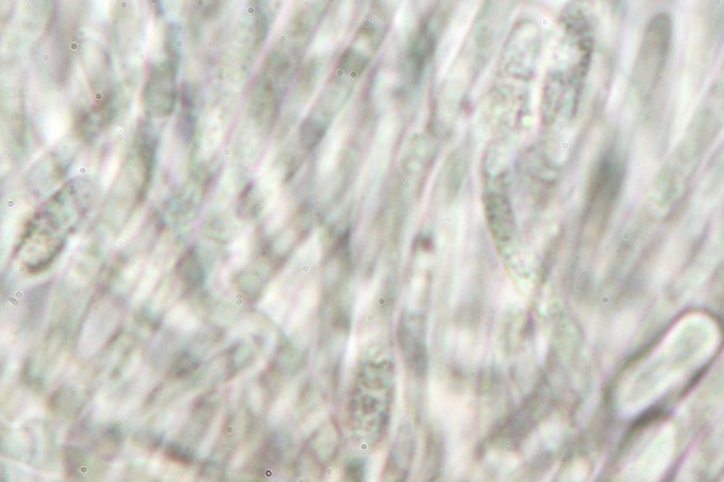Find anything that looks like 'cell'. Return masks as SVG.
<instances>
[{"label":"cell","mask_w":724,"mask_h":482,"mask_svg":"<svg viewBox=\"0 0 724 482\" xmlns=\"http://www.w3.org/2000/svg\"><path fill=\"white\" fill-rule=\"evenodd\" d=\"M392 368L387 364L367 365L361 371L353 395L355 431L378 439L385 431L392 397Z\"/></svg>","instance_id":"6da1fadb"},{"label":"cell","mask_w":724,"mask_h":482,"mask_svg":"<svg viewBox=\"0 0 724 482\" xmlns=\"http://www.w3.org/2000/svg\"><path fill=\"white\" fill-rule=\"evenodd\" d=\"M673 41V20L666 13H658L650 20L634 59L632 84L642 99H648L657 90Z\"/></svg>","instance_id":"7a4b0ae2"},{"label":"cell","mask_w":724,"mask_h":482,"mask_svg":"<svg viewBox=\"0 0 724 482\" xmlns=\"http://www.w3.org/2000/svg\"><path fill=\"white\" fill-rule=\"evenodd\" d=\"M177 67L178 59L167 57L148 68L141 90V105L148 119H166L175 111L180 96Z\"/></svg>","instance_id":"277c9868"},{"label":"cell","mask_w":724,"mask_h":482,"mask_svg":"<svg viewBox=\"0 0 724 482\" xmlns=\"http://www.w3.org/2000/svg\"><path fill=\"white\" fill-rule=\"evenodd\" d=\"M610 2H614V4H619V2H620V0H610Z\"/></svg>","instance_id":"8fae6325"},{"label":"cell","mask_w":724,"mask_h":482,"mask_svg":"<svg viewBox=\"0 0 724 482\" xmlns=\"http://www.w3.org/2000/svg\"><path fill=\"white\" fill-rule=\"evenodd\" d=\"M388 22L390 18L378 9L374 8L367 15L360 28L356 29L353 43L342 52L333 79L354 84L364 74L385 41Z\"/></svg>","instance_id":"3957f363"},{"label":"cell","mask_w":724,"mask_h":482,"mask_svg":"<svg viewBox=\"0 0 724 482\" xmlns=\"http://www.w3.org/2000/svg\"><path fill=\"white\" fill-rule=\"evenodd\" d=\"M285 93L287 90L284 88L261 72L253 79L248 97V115L253 125L262 132L269 134L276 127Z\"/></svg>","instance_id":"5b68a950"},{"label":"cell","mask_w":724,"mask_h":482,"mask_svg":"<svg viewBox=\"0 0 724 482\" xmlns=\"http://www.w3.org/2000/svg\"><path fill=\"white\" fill-rule=\"evenodd\" d=\"M541 34L534 22L523 20L513 29L507 40L504 58L507 70L518 77L533 72L534 63L538 58Z\"/></svg>","instance_id":"8992f818"},{"label":"cell","mask_w":724,"mask_h":482,"mask_svg":"<svg viewBox=\"0 0 724 482\" xmlns=\"http://www.w3.org/2000/svg\"><path fill=\"white\" fill-rule=\"evenodd\" d=\"M178 274L189 284L196 285L202 281V265L196 253H189L182 258V261L178 264Z\"/></svg>","instance_id":"30bf717a"},{"label":"cell","mask_w":724,"mask_h":482,"mask_svg":"<svg viewBox=\"0 0 724 482\" xmlns=\"http://www.w3.org/2000/svg\"><path fill=\"white\" fill-rule=\"evenodd\" d=\"M116 95L109 99L93 102L89 109L75 119V132L83 141H93L111 127L118 113Z\"/></svg>","instance_id":"9c48e42d"},{"label":"cell","mask_w":724,"mask_h":482,"mask_svg":"<svg viewBox=\"0 0 724 482\" xmlns=\"http://www.w3.org/2000/svg\"><path fill=\"white\" fill-rule=\"evenodd\" d=\"M424 323L420 316H404L400 323L399 342L401 345L404 358L415 372L426 369L428 355L424 345Z\"/></svg>","instance_id":"ba28073f"},{"label":"cell","mask_w":724,"mask_h":482,"mask_svg":"<svg viewBox=\"0 0 724 482\" xmlns=\"http://www.w3.org/2000/svg\"><path fill=\"white\" fill-rule=\"evenodd\" d=\"M488 228L500 245L510 244L516 237V218L510 202L504 194L490 193L484 200Z\"/></svg>","instance_id":"52a82bcc"}]
</instances>
